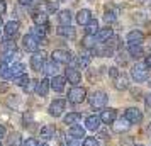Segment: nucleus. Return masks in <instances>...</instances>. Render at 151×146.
Wrapping results in <instances>:
<instances>
[{
  "label": "nucleus",
  "instance_id": "nucleus-10",
  "mask_svg": "<svg viewBox=\"0 0 151 146\" xmlns=\"http://www.w3.org/2000/svg\"><path fill=\"white\" fill-rule=\"evenodd\" d=\"M144 41V34L141 31H131L129 34H127V42H129V46H141V42Z\"/></svg>",
  "mask_w": 151,
  "mask_h": 146
},
{
  "label": "nucleus",
  "instance_id": "nucleus-11",
  "mask_svg": "<svg viewBox=\"0 0 151 146\" xmlns=\"http://www.w3.org/2000/svg\"><path fill=\"white\" fill-rule=\"evenodd\" d=\"M100 124H102V121H100V116H97V114H92L85 119V127L90 131H99Z\"/></svg>",
  "mask_w": 151,
  "mask_h": 146
},
{
  "label": "nucleus",
  "instance_id": "nucleus-51",
  "mask_svg": "<svg viewBox=\"0 0 151 146\" xmlns=\"http://www.w3.org/2000/svg\"><path fill=\"white\" fill-rule=\"evenodd\" d=\"M0 27H2V17H0Z\"/></svg>",
  "mask_w": 151,
  "mask_h": 146
},
{
  "label": "nucleus",
  "instance_id": "nucleus-31",
  "mask_svg": "<svg viewBox=\"0 0 151 146\" xmlns=\"http://www.w3.org/2000/svg\"><path fill=\"white\" fill-rule=\"evenodd\" d=\"M32 34H34L39 41H41L42 37L46 36V26H36V27L32 29Z\"/></svg>",
  "mask_w": 151,
  "mask_h": 146
},
{
  "label": "nucleus",
  "instance_id": "nucleus-50",
  "mask_svg": "<svg viewBox=\"0 0 151 146\" xmlns=\"http://www.w3.org/2000/svg\"><path fill=\"white\" fill-rule=\"evenodd\" d=\"M148 131H150V132H151V124H150V126H148Z\"/></svg>",
  "mask_w": 151,
  "mask_h": 146
},
{
  "label": "nucleus",
  "instance_id": "nucleus-49",
  "mask_svg": "<svg viewBox=\"0 0 151 146\" xmlns=\"http://www.w3.org/2000/svg\"><path fill=\"white\" fill-rule=\"evenodd\" d=\"M68 146H76V141H75V138H71V141L68 139Z\"/></svg>",
  "mask_w": 151,
  "mask_h": 146
},
{
  "label": "nucleus",
  "instance_id": "nucleus-23",
  "mask_svg": "<svg viewBox=\"0 0 151 146\" xmlns=\"http://www.w3.org/2000/svg\"><path fill=\"white\" fill-rule=\"evenodd\" d=\"M70 136H71V138H75V139H80V138H85V129H83L82 126H71V127H70Z\"/></svg>",
  "mask_w": 151,
  "mask_h": 146
},
{
  "label": "nucleus",
  "instance_id": "nucleus-41",
  "mask_svg": "<svg viewBox=\"0 0 151 146\" xmlns=\"http://www.w3.org/2000/svg\"><path fill=\"white\" fill-rule=\"evenodd\" d=\"M22 146H39L37 145V141H36V139H26V141H24V143H22Z\"/></svg>",
  "mask_w": 151,
  "mask_h": 146
},
{
  "label": "nucleus",
  "instance_id": "nucleus-3",
  "mask_svg": "<svg viewBox=\"0 0 151 146\" xmlns=\"http://www.w3.org/2000/svg\"><path fill=\"white\" fill-rule=\"evenodd\" d=\"M88 100H90V105H92L93 109H102V107H105V104H107V93L104 90H95Z\"/></svg>",
  "mask_w": 151,
  "mask_h": 146
},
{
  "label": "nucleus",
  "instance_id": "nucleus-7",
  "mask_svg": "<svg viewBox=\"0 0 151 146\" xmlns=\"http://www.w3.org/2000/svg\"><path fill=\"white\" fill-rule=\"evenodd\" d=\"M73 60V55L66 49H55L53 51V61L56 63H70Z\"/></svg>",
  "mask_w": 151,
  "mask_h": 146
},
{
  "label": "nucleus",
  "instance_id": "nucleus-47",
  "mask_svg": "<svg viewBox=\"0 0 151 146\" xmlns=\"http://www.w3.org/2000/svg\"><path fill=\"white\" fill-rule=\"evenodd\" d=\"M5 132H7V131H5V127H4V126L0 124V139H2V138H5Z\"/></svg>",
  "mask_w": 151,
  "mask_h": 146
},
{
  "label": "nucleus",
  "instance_id": "nucleus-20",
  "mask_svg": "<svg viewBox=\"0 0 151 146\" xmlns=\"http://www.w3.org/2000/svg\"><path fill=\"white\" fill-rule=\"evenodd\" d=\"M82 121V114L80 112H70L65 116V124H71V126H76L78 122Z\"/></svg>",
  "mask_w": 151,
  "mask_h": 146
},
{
  "label": "nucleus",
  "instance_id": "nucleus-16",
  "mask_svg": "<svg viewBox=\"0 0 151 146\" xmlns=\"http://www.w3.org/2000/svg\"><path fill=\"white\" fill-rule=\"evenodd\" d=\"M110 37H112V29L110 27H104V29H99V32L95 34V42H105L109 41Z\"/></svg>",
  "mask_w": 151,
  "mask_h": 146
},
{
  "label": "nucleus",
  "instance_id": "nucleus-28",
  "mask_svg": "<svg viewBox=\"0 0 151 146\" xmlns=\"http://www.w3.org/2000/svg\"><path fill=\"white\" fill-rule=\"evenodd\" d=\"M0 77L4 78V80H10V78L14 77V75H12V70H10L9 65H2V66H0Z\"/></svg>",
  "mask_w": 151,
  "mask_h": 146
},
{
  "label": "nucleus",
  "instance_id": "nucleus-2",
  "mask_svg": "<svg viewBox=\"0 0 151 146\" xmlns=\"http://www.w3.org/2000/svg\"><path fill=\"white\" fill-rule=\"evenodd\" d=\"M85 99H87V90H85L83 87L75 85V87H71V88L68 90V100L73 102V104H80V102H83Z\"/></svg>",
  "mask_w": 151,
  "mask_h": 146
},
{
  "label": "nucleus",
  "instance_id": "nucleus-44",
  "mask_svg": "<svg viewBox=\"0 0 151 146\" xmlns=\"http://www.w3.org/2000/svg\"><path fill=\"white\" fill-rule=\"evenodd\" d=\"M5 2H4V0H0V17H2V15H4V12H5Z\"/></svg>",
  "mask_w": 151,
  "mask_h": 146
},
{
  "label": "nucleus",
  "instance_id": "nucleus-40",
  "mask_svg": "<svg viewBox=\"0 0 151 146\" xmlns=\"http://www.w3.org/2000/svg\"><path fill=\"white\" fill-rule=\"evenodd\" d=\"M121 75V71L116 68V66H112V68H109V77H112V78H117Z\"/></svg>",
  "mask_w": 151,
  "mask_h": 146
},
{
  "label": "nucleus",
  "instance_id": "nucleus-26",
  "mask_svg": "<svg viewBox=\"0 0 151 146\" xmlns=\"http://www.w3.org/2000/svg\"><path fill=\"white\" fill-rule=\"evenodd\" d=\"M58 34L65 36V37H70V39H73V37H75V29L71 27V26H61V27L58 29Z\"/></svg>",
  "mask_w": 151,
  "mask_h": 146
},
{
  "label": "nucleus",
  "instance_id": "nucleus-1",
  "mask_svg": "<svg viewBox=\"0 0 151 146\" xmlns=\"http://www.w3.org/2000/svg\"><path fill=\"white\" fill-rule=\"evenodd\" d=\"M131 75H132V80L136 83H141V82H144L148 78V66L144 63H136L132 66V70H131Z\"/></svg>",
  "mask_w": 151,
  "mask_h": 146
},
{
  "label": "nucleus",
  "instance_id": "nucleus-21",
  "mask_svg": "<svg viewBox=\"0 0 151 146\" xmlns=\"http://www.w3.org/2000/svg\"><path fill=\"white\" fill-rule=\"evenodd\" d=\"M85 32H87V36H95L99 32V21L97 19H90V22L85 26Z\"/></svg>",
  "mask_w": 151,
  "mask_h": 146
},
{
  "label": "nucleus",
  "instance_id": "nucleus-38",
  "mask_svg": "<svg viewBox=\"0 0 151 146\" xmlns=\"http://www.w3.org/2000/svg\"><path fill=\"white\" fill-rule=\"evenodd\" d=\"M36 87H37V82H36V80H29V83L24 87V90L27 92V93H31V92L36 90Z\"/></svg>",
  "mask_w": 151,
  "mask_h": 146
},
{
  "label": "nucleus",
  "instance_id": "nucleus-14",
  "mask_svg": "<svg viewBox=\"0 0 151 146\" xmlns=\"http://www.w3.org/2000/svg\"><path fill=\"white\" fill-rule=\"evenodd\" d=\"M117 117V112L116 109H104L102 114H100V121H102L104 124H112Z\"/></svg>",
  "mask_w": 151,
  "mask_h": 146
},
{
  "label": "nucleus",
  "instance_id": "nucleus-39",
  "mask_svg": "<svg viewBox=\"0 0 151 146\" xmlns=\"http://www.w3.org/2000/svg\"><path fill=\"white\" fill-rule=\"evenodd\" d=\"M83 146H99V141L95 138H85L83 139Z\"/></svg>",
  "mask_w": 151,
  "mask_h": 146
},
{
  "label": "nucleus",
  "instance_id": "nucleus-18",
  "mask_svg": "<svg viewBox=\"0 0 151 146\" xmlns=\"http://www.w3.org/2000/svg\"><path fill=\"white\" fill-rule=\"evenodd\" d=\"M49 80H46V78H42L41 82H37V87H36V92H37V95L39 97H46L49 92Z\"/></svg>",
  "mask_w": 151,
  "mask_h": 146
},
{
  "label": "nucleus",
  "instance_id": "nucleus-13",
  "mask_svg": "<svg viewBox=\"0 0 151 146\" xmlns=\"http://www.w3.org/2000/svg\"><path fill=\"white\" fill-rule=\"evenodd\" d=\"M131 127V122L127 121V119H116L114 122H112V129H114V132H126L127 129Z\"/></svg>",
  "mask_w": 151,
  "mask_h": 146
},
{
  "label": "nucleus",
  "instance_id": "nucleus-43",
  "mask_svg": "<svg viewBox=\"0 0 151 146\" xmlns=\"http://www.w3.org/2000/svg\"><path fill=\"white\" fill-rule=\"evenodd\" d=\"M126 61H127L126 55H124V53H121V55H119V58H117V63H119V65H126Z\"/></svg>",
  "mask_w": 151,
  "mask_h": 146
},
{
  "label": "nucleus",
  "instance_id": "nucleus-4",
  "mask_svg": "<svg viewBox=\"0 0 151 146\" xmlns=\"http://www.w3.org/2000/svg\"><path fill=\"white\" fill-rule=\"evenodd\" d=\"M124 119H127L131 124H141V121H143V112L139 111L137 107H129V109H126Z\"/></svg>",
  "mask_w": 151,
  "mask_h": 146
},
{
  "label": "nucleus",
  "instance_id": "nucleus-53",
  "mask_svg": "<svg viewBox=\"0 0 151 146\" xmlns=\"http://www.w3.org/2000/svg\"><path fill=\"white\" fill-rule=\"evenodd\" d=\"M41 146H48V145H46V143H44V145H41Z\"/></svg>",
  "mask_w": 151,
  "mask_h": 146
},
{
  "label": "nucleus",
  "instance_id": "nucleus-12",
  "mask_svg": "<svg viewBox=\"0 0 151 146\" xmlns=\"http://www.w3.org/2000/svg\"><path fill=\"white\" fill-rule=\"evenodd\" d=\"M65 83H66V78L65 77H60V75H55V77L49 80V85H51V88L55 92H63L65 90Z\"/></svg>",
  "mask_w": 151,
  "mask_h": 146
},
{
  "label": "nucleus",
  "instance_id": "nucleus-27",
  "mask_svg": "<svg viewBox=\"0 0 151 146\" xmlns=\"http://www.w3.org/2000/svg\"><path fill=\"white\" fill-rule=\"evenodd\" d=\"M127 87H129V83H127V77L121 73V75L116 78V88L117 90H124V88H127Z\"/></svg>",
  "mask_w": 151,
  "mask_h": 146
},
{
  "label": "nucleus",
  "instance_id": "nucleus-5",
  "mask_svg": "<svg viewBox=\"0 0 151 146\" xmlns=\"http://www.w3.org/2000/svg\"><path fill=\"white\" fill-rule=\"evenodd\" d=\"M22 44H24V48L27 49V51H31V53L39 51V39H37L34 34H26L22 37Z\"/></svg>",
  "mask_w": 151,
  "mask_h": 146
},
{
  "label": "nucleus",
  "instance_id": "nucleus-45",
  "mask_svg": "<svg viewBox=\"0 0 151 146\" xmlns=\"http://www.w3.org/2000/svg\"><path fill=\"white\" fill-rule=\"evenodd\" d=\"M144 104H146V107H151V93H148V95H146V99H144Z\"/></svg>",
  "mask_w": 151,
  "mask_h": 146
},
{
  "label": "nucleus",
  "instance_id": "nucleus-15",
  "mask_svg": "<svg viewBox=\"0 0 151 146\" xmlns=\"http://www.w3.org/2000/svg\"><path fill=\"white\" fill-rule=\"evenodd\" d=\"M19 27H21V24L17 21H10L5 24V36H7L9 39H12V37H15L17 36V32H19Z\"/></svg>",
  "mask_w": 151,
  "mask_h": 146
},
{
  "label": "nucleus",
  "instance_id": "nucleus-42",
  "mask_svg": "<svg viewBox=\"0 0 151 146\" xmlns=\"http://www.w3.org/2000/svg\"><path fill=\"white\" fill-rule=\"evenodd\" d=\"M48 10H49V12H56V10H58V4L49 2V4H48Z\"/></svg>",
  "mask_w": 151,
  "mask_h": 146
},
{
  "label": "nucleus",
  "instance_id": "nucleus-29",
  "mask_svg": "<svg viewBox=\"0 0 151 146\" xmlns=\"http://www.w3.org/2000/svg\"><path fill=\"white\" fill-rule=\"evenodd\" d=\"M24 65L22 63H14V65H10V70H12V75L14 77H19V75H24Z\"/></svg>",
  "mask_w": 151,
  "mask_h": 146
},
{
  "label": "nucleus",
  "instance_id": "nucleus-36",
  "mask_svg": "<svg viewBox=\"0 0 151 146\" xmlns=\"http://www.w3.org/2000/svg\"><path fill=\"white\" fill-rule=\"evenodd\" d=\"M104 19H105V22H110V24H112V22L116 21V10H114V9H107Z\"/></svg>",
  "mask_w": 151,
  "mask_h": 146
},
{
  "label": "nucleus",
  "instance_id": "nucleus-46",
  "mask_svg": "<svg viewBox=\"0 0 151 146\" xmlns=\"http://www.w3.org/2000/svg\"><path fill=\"white\" fill-rule=\"evenodd\" d=\"M17 2H19L21 5H31V4H32V0H17Z\"/></svg>",
  "mask_w": 151,
  "mask_h": 146
},
{
  "label": "nucleus",
  "instance_id": "nucleus-34",
  "mask_svg": "<svg viewBox=\"0 0 151 146\" xmlns=\"http://www.w3.org/2000/svg\"><path fill=\"white\" fill-rule=\"evenodd\" d=\"M41 138L42 139H51L53 138V127L51 126H44L41 129Z\"/></svg>",
  "mask_w": 151,
  "mask_h": 146
},
{
  "label": "nucleus",
  "instance_id": "nucleus-24",
  "mask_svg": "<svg viewBox=\"0 0 151 146\" xmlns=\"http://www.w3.org/2000/svg\"><path fill=\"white\" fill-rule=\"evenodd\" d=\"M42 71H44L46 75H51V77H55L56 71H58V63H56V61H48V63H44V66H42Z\"/></svg>",
  "mask_w": 151,
  "mask_h": 146
},
{
  "label": "nucleus",
  "instance_id": "nucleus-19",
  "mask_svg": "<svg viewBox=\"0 0 151 146\" xmlns=\"http://www.w3.org/2000/svg\"><path fill=\"white\" fill-rule=\"evenodd\" d=\"M71 19H73V14L70 10H61L58 14V21L61 26H71Z\"/></svg>",
  "mask_w": 151,
  "mask_h": 146
},
{
  "label": "nucleus",
  "instance_id": "nucleus-52",
  "mask_svg": "<svg viewBox=\"0 0 151 146\" xmlns=\"http://www.w3.org/2000/svg\"><path fill=\"white\" fill-rule=\"evenodd\" d=\"M134 146H144V145H134Z\"/></svg>",
  "mask_w": 151,
  "mask_h": 146
},
{
  "label": "nucleus",
  "instance_id": "nucleus-22",
  "mask_svg": "<svg viewBox=\"0 0 151 146\" xmlns=\"http://www.w3.org/2000/svg\"><path fill=\"white\" fill-rule=\"evenodd\" d=\"M15 56H19L17 51H4V55H2V65H9L10 66V63L15 61Z\"/></svg>",
  "mask_w": 151,
  "mask_h": 146
},
{
  "label": "nucleus",
  "instance_id": "nucleus-54",
  "mask_svg": "<svg viewBox=\"0 0 151 146\" xmlns=\"http://www.w3.org/2000/svg\"><path fill=\"white\" fill-rule=\"evenodd\" d=\"M150 87H151V82H150Z\"/></svg>",
  "mask_w": 151,
  "mask_h": 146
},
{
  "label": "nucleus",
  "instance_id": "nucleus-8",
  "mask_svg": "<svg viewBox=\"0 0 151 146\" xmlns=\"http://www.w3.org/2000/svg\"><path fill=\"white\" fill-rule=\"evenodd\" d=\"M65 107H66V102L63 100V99H58V100H53L51 105H49V114L53 116V117H60L65 111Z\"/></svg>",
  "mask_w": 151,
  "mask_h": 146
},
{
  "label": "nucleus",
  "instance_id": "nucleus-32",
  "mask_svg": "<svg viewBox=\"0 0 151 146\" xmlns=\"http://www.w3.org/2000/svg\"><path fill=\"white\" fill-rule=\"evenodd\" d=\"M82 44H83V48L93 49L95 48V36H87V37L82 41Z\"/></svg>",
  "mask_w": 151,
  "mask_h": 146
},
{
  "label": "nucleus",
  "instance_id": "nucleus-6",
  "mask_svg": "<svg viewBox=\"0 0 151 146\" xmlns=\"http://www.w3.org/2000/svg\"><path fill=\"white\" fill-rule=\"evenodd\" d=\"M44 63H46V53H44V51H36L34 55L31 56V66H32L34 71L42 70Z\"/></svg>",
  "mask_w": 151,
  "mask_h": 146
},
{
  "label": "nucleus",
  "instance_id": "nucleus-9",
  "mask_svg": "<svg viewBox=\"0 0 151 146\" xmlns=\"http://www.w3.org/2000/svg\"><path fill=\"white\" fill-rule=\"evenodd\" d=\"M65 78L68 80L70 83H73V87H75L76 83H80V80H82V73H80L76 68H73V66H68V68L65 70Z\"/></svg>",
  "mask_w": 151,
  "mask_h": 146
},
{
  "label": "nucleus",
  "instance_id": "nucleus-48",
  "mask_svg": "<svg viewBox=\"0 0 151 146\" xmlns=\"http://www.w3.org/2000/svg\"><path fill=\"white\" fill-rule=\"evenodd\" d=\"M144 65H146L148 68H151V55L148 56V58H146V63H144Z\"/></svg>",
  "mask_w": 151,
  "mask_h": 146
},
{
  "label": "nucleus",
  "instance_id": "nucleus-30",
  "mask_svg": "<svg viewBox=\"0 0 151 146\" xmlns=\"http://www.w3.org/2000/svg\"><path fill=\"white\" fill-rule=\"evenodd\" d=\"M143 48L141 46H129V55L132 56V58H136V60H139L141 56H143Z\"/></svg>",
  "mask_w": 151,
  "mask_h": 146
},
{
  "label": "nucleus",
  "instance_id": "nucleus-37",
  "mask_svg": "<svg viewBox=\"0 0 151 146\" xmlns=\"http://www.w3.org/2000/svg\"><path fill=\"white\" fill-rule=\"evenodd\" d=\"M4 51H17V44L14 41L7 39V41L4 42Z\"/></svg>",
  "mask_w": 151,
  "mask_h": 146
},
{
  "label": "nucleus",
  "instance_id": "nucleus-25",
  "mask_svg": "<svg viewBox=\"0 0 151 146\" xmlns=\"http://www.w3.org/2000/svg\"><path fill=\"white\" fill-rule=\"evenodd\" d=\"M32 21H34L36 26H46V22H48V15L44 14V12H34Z\"/></svg>",
  "mask_w": 151,
  "mask_h": 146
},
{
  "label": "nucleus",
  "instance_id": "nucleus-35",
  "mask_svg": "<svg viewBox=\"0 0 151 146\" xmlns=\"http://www.w3.org/2000/svg\"><path fill=\"white\" fill-rule=\"evenodd\" d=\"M29 80L31 78L24 73V75H19V77H15V85H19V87H26V85L29 83Z\"/></svg>",
  "mask_w": 151,
  "mask_h": 146
},
{
  "label": "nucleus",
  "instance_id": "nucleus-55",
  "mask_svg": "<svg viewBox=\"0 0 151 146\" xmlns=\"http://www.w3.org/2000/svg\"><path fill=\"white\" fill-rule=\"evenodd\" d=\"M60 2H63V0H60Z\"/></svg>",
  "mask_w": 151,
  "mask_h": 146
},
{
  "label": "nucleus",
  "instance_id": "nucleus-33",
  "mask_svg": "<svg viewBox=\"0 0 151 146\" xmlns=\"http://www.w3.org/2000/svg\"><path fill=\"white\" fill-rule=\"evenodd\" d=\"M9 146H22V139H21V134H12L9 138Z\"/></svg>",
  "mask_w": 151,
  "mask_h": 146
},
{
  "label": "nucleus",
  "instance_id": "nucleus-17",
  "mask_svg": "<svg viewBox=\"0 0 151 146\" xmlns=\"http://www.w3.org/2000/svg\"><path fill=\"white\" fill-rule=\"evenodd\" d=\"M92 19V14H90L88 9H82L78 14H76V22L80 24V26H87Z\"/></svg>",
  "mask_w": 151,
  "mask_h": 146
},
{
  "label": "nucleus",
  "instance_id": "nucleus-56",
  "mask_svg": "<svg viewBox=\"0 0 151 146\" xmlns=\"http://www.w3.org/2000/svg\"><path fill=\"white\" fill-rule=\"evenodd\" d=\"M0 146H2V143H0Z\"/></svg>",
  "mask_w": 151,
  "mask_h": 146
}]
</instances>
